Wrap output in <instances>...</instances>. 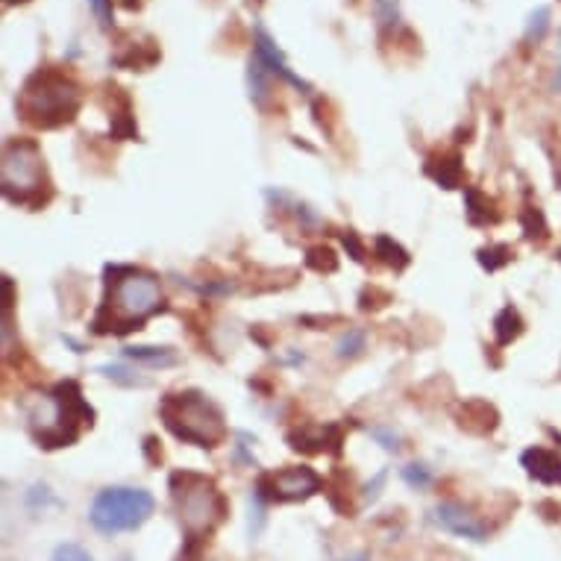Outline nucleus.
Segmentation results:
<instances>
[{
  "label": "nucleus",
  "instance_id": "1",
  "mask_svg": "<svg viewBox=\"0 0 561 561\" xmlns=\"http://www.w3.org/2000/svg\"><path fill=\"white\" fill-rule=\"evenodd\" d=\"M162 306L159 279L138 267H110L106 304L94 318V332H129Z\"/></svg>",
  "mask_w": 561,
  "mask_h": 561
},
{
  "label": "nucleus",
  "instance_id": "2",
  "mask_svg": "<svg viewBox=\"0 0 561 561\" xmlns=\"http://www.w3.org/2000/svg\"><path fill=\"white\" fill-rule=\"evenodd\" d=\"M30 433L42 447H68L77 442L85 424H92V409L83 403L77 382H62L47 394H36L27 403Z\"/></svg>",
  "mask_w": 561,
  "mask_h": 561
},
{
  "label": "nucleus",
  "instance_id": "3",
  "mask_svg": "<svg viewBox=\"0 0 561 561\" xmlns=\"http://www.w3.org/2000/svg\"><path fill=\"white\" fill-rule=\"evenodd\" d=\"M19 115L33 127L54 129L62 127L83 106V89L77 80L56 68H38L36 75L27 77V83L19 92Z\"/></svg>",
  "mask_w": 561,
  "mask_h": 561
},
{
  "label": "nucleus",
  "instance_id": "4",
  "mask_svg": "<svg viewBox=\"0 0 561 561\" xmlns=\"http://www.w3.org/2000/svg\"><path fill=\"white\" fill-rule=\"evenodd\" d=\"M171 500H174L176 517H180L188 543H197L206 535H213L227 517V500L213 479L201 477V473L176 470L171 477Z\"/></svg>",
  "mask_w": 561,
  "mask_h": 561
},
{
  "label": "nucleus",
  "instance_id": "5",
  "mask_svg": "<svg viewBox=\"0 0 561 561\" xmlns=\"http://www.w3.org/2000/svg\"><path fill=\"white\" fill-rule=\"evenodd\" d=\"M159 414L174 438L194 447H218L227 435L221 409L201 391H183V394H168L159 403Z\"/></svg>",
  "mask_w": 561,
  "mask_h": 561
},
{
  "label": "nucleus",
  "instance_id": "6",
  "mask_svg": "<svg viewBox=\"0 0 561 561\" xmlns=\"http://www.w3.org/2000/svg\"><path fill=\"white\" fill-rule=\"evenodd\" d=\"M153 508H157V500L141 488H106L94 497L89 517L98 533L118 535L148 524Z\"/></svg>",
  "mask_w": 561,
  "mask_h": 561
},
{
  "label": "nucleus",
  "instance_id": "7",
  "mask_svg": "<svg viewBox=\"0 0 561 561\" xmlns=\"http://www.w3.org/2000/svg\"><path fill=\"white\" fill-rule=\"evenodd\" d=\"M45 185V159L36 141L10 138L3 148V194L12 203H36Z\"/></svg>",
  "mask_w": 561,
  "mask_h": 561
},
{
  "label": "nucleus",
  "instance_id": "8",
  "mask_svg": "<svg viewBox=\"0 0 561 561\" xmlns=\"http://www.w3.org/2000/svg\"><path fill=\"white\" fill-rule=\"evenodd\" d=\"M321 491V477L312 468H286L259 479L256 497L265 503H297Z\"/></svg>",
  "mask_w": 561,
  "mask_h": 561
},
{
  "label": "nucleus",
  "instance_id": "9",
  "mask_svg": "<svg viewBox=\"0 0 561 561\" xmlns=\"http://www.w3.org/2000/svg\"><path fill=\"white\" fill-rule=\"evenodd\" d=\"M433 520L435 526H442L444 533L459 535V538H468V541H485L488 538V526L461 503H438L433 508Z\"/></svg>",
  "mask_w": 561,
  "mask_h": 561
},
{
  "label": "nucleus",
  "instance_id": "10",
  "mask_svg": "<svg viewBox=\"0 0 561 561\" xmlns=\"http://www.w3.org/2000/svg\"><path fill=\"white\" fill-rule=\"evenodd\" d=\"M256 59L262 65H265L267 71H271V75H276V77H283V80H286V83H291L295 85V89H309V85L304 83V80H300V77L295 75V71H291V68H288V62H286V56H283V50H279V47L274 45V38L267 36L265 30L259 27L256 30Z\"/></svg>",
  "mask_w": 561,
  "mask_h": 561
},
{
  "label": "nucleus",
  "instance_id": "11",
  "mask_svg": "<svg viewBox=\"0 0 561 561\" xmlns=\"http://www.w3.org/2000/svg\"><path fill=\"white\" fill-rule=\"evenodd\" d=\"M520 465L529 477L543 482V485H561V459L556 453L543 450V447H529L520 456Z\"/></svg>",
  "mask_w": 561,
  "mask_h": 561
},
{
  "label": "nucleus",
  "instance_id": "12",
  "mask_svg": "<svg viewBox=\"0 0 561 561\" xmlns=\"http://www.w3.org/2000/svg\"><path fill=\"white\" fill-rule=\"evenodd\" d=\"M124 356L141 362L148 368H171L176 365V353L171 347H124Z\"/></svg>",
  "mask_w": 561,
  "mask_h": 561
},
{
  "label": "nucleus",
  "instance_id": "13",
  "mask_svg": "<svg viewBox=\"0 0 561 561\" xmlns=\"http://www.w3.org/2000/svg\"><path fill=\"white\" fill-rule=\"evenodd\" d=\"M520 327H524V321H520V314H517V309H512V306H506V309L494 318V332H497L500 344L515 341L517 335H520Z\"/></svg>",
  "mask_w": 561,
  "mask_h": 561
},
{
  "label": "nucleus",
  "instance_id": "14",
  "mask_svg": "<svg viewBox=\"0 0 561 561\" xmlns=\"http://www.w3.org/2000/svg\"><path fill=\"white\" fill-rule=\"evenodd\" d=\"M267 77H271V71H267L265 65L259 62V59H253V62H250L248 83H250V98H253V103H256V106H265L267 92H271Z\"/></svg>",
  "mask_w": 561,
  "mask_h": 561
},
{
  "label": "nucleus",
  "instance_id": "15",
  "mask_svg": "<svg viewBox=\"0 0 561 561\" xmlns=\"http://www.w3.org/2000/svg\"><path fill=\"white\" fill-rule=\"evenodd\" d=\"M550 30V7H538V10L529 15V24H526V42L529 45H538Z\"/></svg>",
  "mask_w": 561,
  "mask_h": 561
},
{
  "label": "nucleus",
  "instance_id": "16",
  "mask_svg": "<svg viewBox=\"0 0 561 561\" xmlns=\"http://www.w3.org/2000/svg\"><path fill=\"white\" fill-rule=\"evenodd\" d=\"M377 253L379 259L386 262V265H394V267H405L409 265V256H405V250L400 244L388 239V236H379L377 239Z\"/></svg>",
  "mask_w": 561,
  "mask_h": 561
},
{
  "label": "nucleus",
  "instance_id": "17",
  "mask_svg": "<svg viewBox=\"0 0 561 561\" xmlns=\"http://www.w3.org/2000/svg\"><path fill=\"white\" fill-rule=\"evenodd\" d=\"M365 350V332L362 330H347L339 341V359H356Z\"/></svg>",
  "mask_w": 561,
  "mask_h": 561
},
{
  "label": "nucleus",
  "instance_id": "18",
  "mask_svg": "<svg viewBox=\"0 0 561 561\" xmlns=\"http://www.w3.org/2000/svg\"><path fill=\"white\" fill-rule=\"evenodd\" d=\"M403 479H405V485L414 488V491H424V488L433 485V473H430L426 465H405Z\"/></svg>",
  "mask_w": 561,
  "mask_h": 561
},
{
  "label": "nucleus",
  "instance_id": "19",
  "mask_svg": "<svg viewBox=\"0 0 561 561\" xmlns=\"http://www.w3.org/2000/svg\"><path fill=\"white\" fill-rule=\"evenodd\" d=\"M512 259V250L506 248V244H500V248H491V250H482L479 253V262L488 267V271H497V267H503Z\"/></svg>",
  "mask_w": 561,
  "mask_h": 561
},
{
  "label": "nucleus",
  "instance_id": "20",
  "mask_svg": "<svg viewBox=\"0 0 561 561\" xmlns=\"http://www.w3.org/2000/svg\"><path fill=\"white\" fill-rule=\"evenodd\" d=\"M89 7H92L94 19L101 21L103 30H112L115 24V12H112V0H89Z\"/></svg>",
  "mask_w": 561,
  "mask_h": 561
},
{
  "label": "nucleus",
  "instance_id": "21",
  "mask_svg": "<svg viewBox=\"0 0 561 561\" xmlns=\"http://www.w3.org/2000/svg\"><path fill=\"white\" fill-rule=\"evenodd\" d=\"M54 561H94L83 547H77V543H62L59 550H56Z\"/></svg>",
  "mask_w": 561,
  "mask_h": 561
},
{
  "label": "nucleus",
  "instance_id": "22",
  "mask_svg": "<svg viewBox=\"0 0 561 561\" xmlns=\"http://www.w3.org/2000/svg\"><path fill=\"white\" fill-rule=\"evenodd\" d=\"M370 435H374V438H377L379 444H382V447H386L388 453H397L400 450V438H397L394 433H388V430H370Z\"/></svg>",
  "mask_w": 561,
  "mask_h": 561
},
{
  "label": "nucleus",
  "instance_id": "23",
  "mask_svg": "<svg viewBox=\"0 0 561 561\" xmlns=\"http://www.w3.org/2000/svg\"><path fill=\"white\" fill-rule=\"evenodd\" d=\"M382 482H386V470H382V473H379L377 479H374V485H368V500H374L379 494V485H382Z\"/></svg>",
  "mask_w": 561,
  "mask_h": 561
},
{
  "label": "nucleus",
  "instance_id": "24",
  "mask_svg": "<svg viewBox=\"0 0 561 561\" xmlns=\"http://www.w3.org/2000/svg\"><path fill=\"white\" fill-rule=\"evenodd\" d=\"M344 561H368L365 556H356V559H344Z\"/></svg>",
  "mask_w": 561,
  "mask_h": 561
},
{
  "label": "nucleus",
  "instance_id": "25",
  "mask_svg": "<svg viewBox=\"0 0 561 561\" xmlns=\"http://www.w3.org/2000/svg\"><path fill=\"white\" fill-rule=\"evenodd\" d=\"M556 85H561V71H559V77H556Z\"/></svg>",
  "mask_w": 561,
  "mask_h": 561
},
{
  "label": "nucleus",
  "instance_id": "26",
  "mask_svg": "<svg viewBox=\"0 0 561 561\" xmlns=\"http://www.w3.org/2000/svg\"><path fill=\"white\" fill-rule=\"evenodd\" d=\"M7 3H24V0H7Z\"/></svg>",
  "mask_w": 561,
  "mask_h": 561
}]
</instances>
